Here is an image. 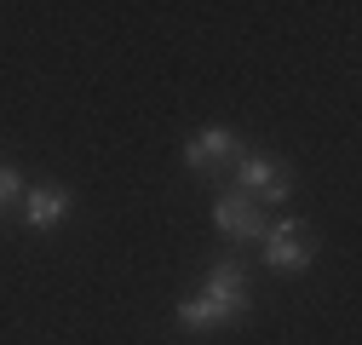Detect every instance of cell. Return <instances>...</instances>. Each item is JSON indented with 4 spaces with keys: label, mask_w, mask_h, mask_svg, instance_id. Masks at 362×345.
<instances>
[{
    "label": "cell",
    "mask_w": 362,
    "mask_h": 345,
    "mask_svg": "<svg viewBox=\"0 0 362 345\" xmlns=\"http://www.w3.org/2000/svg\"><path fill=\"white\" fill-rule=\"evenodd\" d=\"M230 172H236V185H230V190L253 196L259 207H270V201H288V196H293V172H288L282 161H270V156H242Z\"/></svg>",
    "instance_id": "obj_3"
},
{
    "label": "cell",
    "mask_w": 362,
    "mask_h": 345,
    "mask_svg": "<svg viewBox=\"0 0 362 345\" xmlns=\"http://www.w3.org/2000/svg\"><path fill=\"white\" fill-rule=\"evenodd\" d=\"M202 293L247 317V271H242V259H218V265L207 271V282H202Z\"/></svg>",
    "instance_id": "obj_6"
},
{
    "label": "cell",
    "mask_w": 362,
    "mask_h": 345,
    "mask_svg": "<svg viewBox=\"0 0 362 345\" xmlns=\"http://www.w3.org/2000/svg\"><path fill=\"white\" fill-rule=\"evenodd\" d=\"M236 161H242V139L230 133V127H202V133L185 144V167L207 172V179H224Z\"/></svg>",
    "instance_id": "obj_4"
},
{
    "label": "cell",
    "mask_w": 362,
    "mask_h": 345,
    "mask_svg": "<svg viewBox=\"0 0 362 345\" xmlns=\"http://www.w3.org/2000/svg\"><path fill=\"white\" fill-rule=\"evenodd\" d=\"M230 322H242V311H230V305H218V299H207V293H196V299H185V305H178V328H185V334H207V328H230Z\"/></svg>",
    "instance_id": "obj_7"
},
{
    "label": "cell",
    "mask_w": 362,
    "mask_h": 345,
    "mask_svg": "<svg viewBox=\"0 0 362 345\" xmlns=\"http://www.w3.org/2000/svg\"><path fill=\"white\" fill-rule=\"evenodd\" d=\"M264 265L276 276H305L316 265V230L305 219H276L264 230Z\"/></svg>",
    "instance_id": "obj_1"
},
{
    "label": "cell",
    "mask_w": 362,
    "mask_h": 345,
    "mask_svg": "<svg viewBox=\"0 0 362 345\" xmlns=\"http://www.w3.org/2000/svg\"><path fill=\"white\" fill-rule=\"evenodd\" d=\"M23 190H29V185H23V172H18V167H0V213L18 207V201H23Z\"/></svg>",
    "instance_id": "obj_8"
},
{
    "label": "cell",
    "mask_w": 362,
    "mask_h": 345,
    "mask_svg": "<svg viewBox=\"0 0 362 345\" xmlns=\"http://www.w3.org/2000/svg\"><path fill=\"white\" fill-rule=\"evenodd\" d=\"M213 225H218V236H230V242H264L270 213H264L253 196H242V190L224 185V190H218V201H213Z\"/></svg>",
    "instance_id": "obj_2"
},
{
    "label": "cell",
    "mask_w": 362,
    "mask_h": 345,
    "mask_svg": "<svg viewBox=\"0 0 362 345\" xmlns=\"http://www.w3.org/2000/svg\"><path fill=\"white\" fill-rule=\"evenodd\" d=\"M23 225L29 230H58L64 219H69V190L64 185H35V190H23Z\"/></svg>",
    "instance_id": "obj_5"
}]
</instances>
